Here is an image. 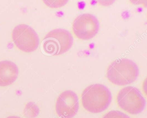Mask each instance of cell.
Wrapping results in <instances>:
<instances>
[{
    "label": "cell",
    "instance_id": "6da1fadb",
    "mask_svg": "<svg viewBox=\"0 0 147 118\" xmlns=\"http://www.w3.org/2000/svg\"><path fill=\"white\" fill-rule=\"evenodd\" d=\"M111 101L112 95L110 90L106 86L100 84L88 86L82 94L83 107L87 111L93 113L105 110Z\"/></svg>",
    "mask_w": 147,
    "mask_h": 118
},
{
    "label": "cell",
    "instance_id": "7a4b0ae2",
    "mask_svg": "<svg viewBox=\"0 0 147 118\" xmlns=\"http://www.w3.org/2000/svg\"><path fill=\"white\" fill-rule=\"evenodd\" d=\"M139 71L137 65L127 59H120L114 61L108 67L107 77L113 84L125 85L135 82Z\"/></svg>",
    "mask_w": 147,
    "mask_h": 118
},
{
    "label": "cell",
    "instance_id": "3957f363",
    "mask_svg": "<svg viewBox=\"0 0 147 118\" xmlns=\"http://www.w3.org/2000/svg\"><path fill=\"white\" fill-rule=\"evenodd\" d=\"M74 38L71 33L65 29H57L50 31L43 40L44 52L49 55L65 53L72 47Z\"/></svg>",
    "mask_w": 147,
    "mask_h": 118
},
{
    "label": "cell",
    "instance_id": "277c9868",
    "mask_svg": "<svg viewBox=\"0 0 147 118\" xmlns=\"http://www.w3.org/2000/svg\"><path fill=\"white\" fill-rule=\"evenodd\" d=\"M117 100L119 107L131 114L140 113L146 106V101L141 92L133 86L121 89L118 93Z\"/></svg>",
    "mask_w": 147,
    "mask_h": 118
},
{
    "label": "cell",
    "instance_id": "5b68a950",
    "mask_svg": "<svg viewBox=\"0 0 147 118\" xmlns=\"http://www.w3.org/2000/svg\"><path fill=\"white\" fill-rule=\"evenodd\" d=\"M12 37L16 47L26 53L34 52L37 49L40 43L36 32L27 25L16 26L13 30Z\"/></svg>",
    "mask_w": 147,
    "mask_h": 118
},
{
    "label": "cell",
    "instance_id": "8992f818",
    "mask_svg": "<svg viewBox=\"0 0 147 118\" xmlns=\"http://www.w3.org/2000/svg\"><path fill=\"white\" fill-rule=\"evenodd\" d=\"M99 26L98 20L95 16L85 13L75 19L72 29L74 34L78 39L88 40L93 38L98 34Z\"/></svg>",
    "mask_w": 147,
    "mask_h": 118
},
{
    "label": "cell",
    "instance_id": "52a82bcc",
    "mask_svg": "<svg viewBox=\"0 0 147 118\" xmlns=\"http://www.w3.org/2000/svg\"><path fill=\"white\" fill-rule=\"evenodd\" d=\"M78 96L74 91L66 90L58 96L55 109L57 113L61 118H73L79 109Z\"/></svg>",
    "mask_w": 147,
    "mask_h": 118
},
{
    "label": "cell",
    "instance_id": "ba28073f",
    "mask_svg": "<svg viewBox=\"0 0 147 118\" xmlns=\"http://www.w3.org/2000/svg\"><path fill=\"white\" fill-rule=\"evenodd\" d=\"M19 69L12 61H0V86H7L13 83L18 78Z\"/></svg>",
    "mask_w": 147,
    "mask_h": 118
},
{
    "label": "cell",
    "instance_id": "9c48e42d",
    "mask_svg": "<svg viewBox=\"0 0 147 118\" xmlns=\"http://www.w3.org/2000/svg\"><path fill=\"white\" fill-rule=\"evenodd\" d=\"M102 118H130L127 115L118 110H112Z\"/></svg>",
    "mask_w": 147,
    "mask_h": 118
},
{
    "label": "cell",
    "instance_id": "30bf717a",
    "mask_svg": "<svg viewBox=\"0 0 147 118\" xmlns=\"http://www.w3.org/2000/svg\"><path fill=\"white\" fill-rule=\"evenodd\" d=\"M6 118H21L20 117H18V116H10L7 117Z\"/></svg>",
    "mask_w": 147,
    "mask_h": 118
}]
</instances>
